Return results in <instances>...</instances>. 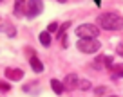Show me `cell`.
<instances>
[{
  "instance_id": "obj_1",
  "label": "cell",
  "mask_w": 123,
  "mask_h": 97,
  "mask_svg": "<svg viewBox=\"0 0 123 97\" xmlns=\"http://www.w3.org/2000/svg\"><path fill=\"white\" fill-rule=\"evenodd\" d=\"M98 25L105 31H121L123 16L118 15V13H101L98 16Z\"/></svg>"
},
{
  "instance_id": "obj_2",
  "label": "cell",
  "mask_w": 123,
  "mask_h": 97,
  "mask_svg": "<svg viewBox=\"0 0 123 97\" xmlns=\"http://www.w3.org/2000/svg\"><path fill=\"white\" fill-rule=\"evenodd\" d=\"M76 34H78V38H80V40L98 38L100 29H98V25H94V23H83V25H80V27L76 29Z\"/></svg>"
},
{
  "instance_id": "obj_3",
  "label": "cell",
  "mask_w": 123,
  "mask_h": 97,
  "mask_svg": "<svg viewBox=\"0 0 123 97\" xmlns=\"http://www.w3.org/2000/svg\"><path fill=\"white\" fill-rule=\"evenodd\" d=\"M78 51H81L83 54H94V52L100 51V41L96 38H91V40H78Z\"/></svg>"
},
{
  "instance_id": "obj_4",
  "label": "cell",
  "mask_w": 123,
  "mask_h": 97,
  "mask_svg": "<svg viewBox=\"0 0 123 97\" xmlns=\"http://www.w3.org/2000/svg\"><path fill=\"white\" fill-rule=\"evenodd\" d=\"M42 9H43L42 0H27V5H25L27 18H35V16H38L40 13H42Z\"/></svg>"
},
{
  "instance_id": "obj_5",
  "label": "cell",
  "mask_w": 123,
  "mask_h": 97,
  "mask_svg": "<svg viewBox=\"0 0 123 97\" xmlns=\"http://www.w3.org/2000/svg\"><path fill=\"white\" fill-rule=\"evenodd\" d=\"M6 77L13 79V81H18L24 77V70L22 68H6Z\"/></svg>"
},
{
  "instance_id": "obj_6",
  "label": "cell",
  "mask_w": 123,
  "mask_h": 97,
  "mask_svg": "<svg viewBox=\"0 0 123 97\" xmlns=\"http://www.w3.org/2000/svg\"><path fill=\"white\" fill-rule=\"evenodd\" d=\"M65 86L67 88H78V86H80V77H78L76 74H69L65 77Z\"/></svg>"
},
{
  "instance_id": "obj_7",
  "label": "cell",
  "mask_w": 123,
  "mask_h": 97,
  "mask_svg": "<svg viewBox=\"0 0 123 97\" xmlns=\"http://www.w3.org/2000/svg\"><path fill=\"white\" fill-rule=\"evenodd\" d=\"M29 65H31V68L35 70L36 74H40V72H43V65H42V61H40L36 56H33V58L29 59Z\"/></svg>"
},
{
  "instance_id": "obj_8",
  "label": "cell",
  "mask_w": 123,
  "mask_h": 97,
  "mask_svg": "<svg viewBox=\"0 0 123 97\" xmlns=\"http://www.w3.org/2000/svg\"><path fill=\"white\" fill-rule=\"evenodd\" d=\"M51 86H53L54 93H58V95H62L63 90H65V85H63L62 81H58V79H51Z\"/></svg>"
},
{
  "instance_id": "obj_9",
  "label": "cell",
  "mask_w": 123,
  "mask_h": 97,
  "mask_svg": "<svg viewBox=\"0 0 123 97\" xmlns=\"http://www.w3.org/2000/svg\"><path fill=\"white\" fill-rule=\"evenodd\" d=\"M40 43H42L43 47H49L51 45V34H49V31L40 32Z\"/></svg>"
},
{
  "instance_id": "obj_10",
  "label": "cell",
  "mask_w": 123,
  "mask_h": 97,
  "mask_svg": "<svg viewBox=\"0 0 123 97\" xmlns=\"http://www.w3.org/2000/svg\"><path fill=\"white\" fill-rule=\"evenodd\" d=\"M0 31H6V32H7V36H15L16 34V29L13 27V25H9V23H6V25L0 23Z\"/></svg>"
},
{
  "instance_id": "obj_11",
  "label": "cell",
  "mask_w": 123,
  "mask_h": 97,
  "mask_svg": "<svg viewBox=\"0 0 123 97\" xmlns=\"http://www.w3.org/2000/svg\"><path fill=\"white\" fill-rule=\"evenodd\" d=\"M105 56H98V58L96 59H94V63H92V66H94V68H96V70H101V68H103V66H105Z\"/></svg>"
},
{
  "instance_id": "obj_12",
  "label": "cell",
  "mask_w": 123,
  "mask_h": 97,
  "mask_svg": "<svg viewBox=\"0 0 123 97\" xmlns=\"http://www.w3.org/2000/svg\"><path fill=\"white\" fill-rule=\"evenodd\" d=\"M111 77H112V79H121V77H123V68H121V66H118V68H112Z\"/></svg>"
},
{
  "instance_id": "obj_13",
  "label": "cell",
  "mask_w": 123,
  "mask_h": 97,
  "mask_svg": "<svg viewBox=\"0 0 123 97\" xmlns=\"http://www.w3.org/2000/svg\"><path fill=\"white\" fill-rule=\"evenodd\" d=\"M25 0H15V15H20V5H24Z\"/></svg>"
},
{
  "instance_id": "obj_14",
  "label": "cell",
  "mask_w": 123,
  "mask_h": 97,
  "mask_svg": "<svg viewBox=\"0 0 123 97\" xmlns=\"http://www.w3.org/2000/svg\"><path fill=\"white\" fill-rule=\"evenodd\" d=\"M0 90H2V92H9V90H11V85L6 83V81H0Z\"/></svg>"
},
{
  "instance_id": "obj_15",
  "label": "cell",
  "mask_w": 123,
  "mask_h": 97,
  "mask_svg": "<svg viewBox=\"0 0 123 97\" xmlns=\"http://www.w3.org/2000/svg\"><path fill=\"white\" fill-rule=\"evenodd\" d=\"M78 88H81V90H89V88H91V83L83 79V81H80V86H78Z\"/></svg>"
},
{
  "instance_id": "obj_16",
  "label": "cell",
  "mask_w": 123,
  "mask_h": 97,
  "mask_svg": "<svg viewBox=\"0 0 123 97\" xmlns=\"http://www.w3.org/2000/svg\"><path fill=\"white\" fill-rule=\"evenodd\" d=\"M105 92H107V88H105V86H98V88H96V92H94V93H96V95H105Z\"/></svg>"
},
{
  "instance_id": "obj_17",
  "label": "cell",
  "mask_w": 123,
  "mask_h": 97,
  "mask_svg": "<svg viewBox=\"0 0 123 97\" xmlns=\"http://www.w3.org/2000/svg\"><path fill=\"white\" fill-rule=\"evenodd\" d=\"M58 29H60V27H58V23H56V22H53V23L49 25V29H47V31H49V32H56Z\"/></svg>"
},
{
  "instance_id": "obj_18",
  "label": "cell",
  "mask_w": 123,
  "mask_h": 97,
  "mask_svg": "<svg viewBox=\"0 0 123 97\" xmlns=\"http://www.w3.org/2000/svg\"><path fill=\"white\" fill-rule=\"evenodd\" d=\"M105 66H107V68H112V58L111 56H105Z\"/></svg>"
},
{
  "instance_id": "obj_19",
  "label": "cell",
  "mask_w": 123,
  "mask_h": 97,
  "mask_svg": "<svg viewBox=\"0 0 123 97\" xmlns=\"http://www.w3.org/2000/svg\"><path fill=\"white\" fill-rule=\"evenodd\" d=\"M116 52H118V54H119V56H121V58H123V41H121V43H119V45H118V49H116Z\"/></svg>"
},
{
  "instance_id": "obj_20",
  "label": "cell",
  "mask_w": 123,
  "mask_h": 97,
  "mask_svg": "<svg viewBox=\"0 0 123 97\" xmlns=\"http://www.w3.org/2000/svg\"><path fill=\"white\" fill-rule=\"evenodd\" d=\"M58 2H60V4H63V2H67V0H58Z\"/></svg>"
},
{
  "instance_id": "obj_21",
  "label": "cell",
  "mask_w": 123,
  "mask_h": 97,
  "mask_svg": "<svg viewBox=\"0 0 123 97\" xmlns=\"http://www.w3.org/2000/svg\"><path fill=\"white\" fill-rule=\"evenodd\" d=\"M111 97H118V95H111Z\"/></svg>"
},
{
  "instance_id": "obj_22",
  "label": "cell",
  "mask_w": 123,
  "mask_h": 97,
  "mask_svg": "<svg viewBox=\"0 0 123 97\" xmlns=\"http://www.w3.org/2000/svg\"><path fill=\"white\" fill-rule=\"evenodd\" d=\"M0 4H2V0H0Z\"/></svg>"
}]
</instances>
